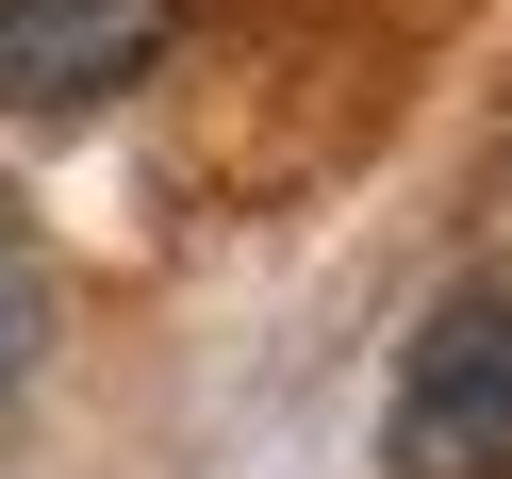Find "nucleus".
I'll use <instances>...</instances> for the list:
<instances>
[{"instance_id":"obj_1","label":"nucleus","mask_w":512,"mask_h":479,"mask_svg":"<svg viewBox=\"0 0 512 479\" xmlns=\"http://www.w3.org/2000/svg\"><path fill=\"white\" fill-rule=\"evenodd\" d=\"M380 463H397V479H512V265L446 281L430 331L397 347Z\"/></svg>"},{"instance_id":"obj_3","label":"nucleus","mask_w":512,"mask_h":479,"mask_svg":"<svg viewBox=\"0 0 512 479\" xmlns=\"http://www.w3.org/2000/svg\"><path fill=\"white\" fill-rule=\"evenodd\" d=\"M50 248H34V215H17V182H0V397H17V380L50 364Z\"/></svg>"},{"instance_id":"obj_2","label":"nucleus","mask_w":512,"mask_h":479,"mask_svg":"<svg viewBox=\"0 0 512 479\" xmlns=\"http://www.w3.org/2000/svg\"><path fill=\"white\" fill-rule=\"evenodd\" d=\"M182 0H0V116H100L166 67Z\"/></svg>"}]
</instances>
